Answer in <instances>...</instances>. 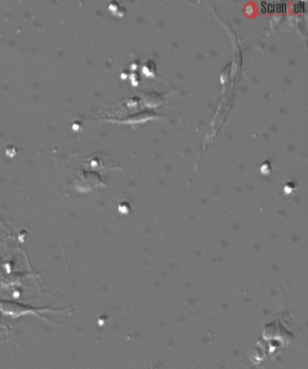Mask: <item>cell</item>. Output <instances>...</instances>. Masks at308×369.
<instances>
[{
  "label": "cell",
  "instance_id": "6da1fadb",
  "mask_svg": "<svg viewBox=\"0 0 308 369\" xmlns=\"http://www.w3.org/2000/svg\"><path fill=\"white\" fill-rule=\"evenodd\" d=\"M65 309H52L50 307H35L31 304L22 303L15 301H9V300H2L0 301V313H3L5 315L11 316V317H21V316L33 315L38 316L41 319H45L48 321V319L44 318L42 314L46 312H61Z\"/></svg>",
  "mask_w": 308,
  "mask_h": 369
}]
</instances>
